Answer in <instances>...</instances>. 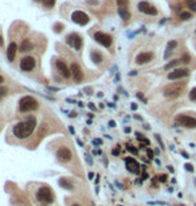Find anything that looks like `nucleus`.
Segmentation results:
<instances>
[{
    "label": "nucleus",
    "mask_w": 196,
    "mask_h": 206,
    "mask_svg": "<svg viewBox=\"0 0 196 206\" xmlns=\"http://www.w3.org/2000/svg\"><path fill=\"white\" fill-rule=\"evenodd\" d=\"M184 167H185V170H187V171H189V173H192V171H194V166H192V165H189V163H187Z\"/></svg>",
    "instance_id": "2f4dec72"
},
{
    "label": "nucleus",
    "mask_w": 196,
    "mask_h": 206,
    "mask_svg": "<svg viewBox=\"0 0 196 206\" xmlns=\"http://www.w3.org/2000/svg\"><path fill=\"white\" fill-rule=\"evenodd\" d=\"M181 62H183V63H189V62H191V56H189L188 54H184V55H183Z\"/></svg>",
    "instance_id": "c756f323"
},
{
    "label": "nucleus",
    "mask_w": 196,
    "mask_h": 206,
    "mask_svg": "<svg viewBox=\"0 0 196 206\" xmlns=\"http://www.w3.org/2000/svg\"><path fill=\"white\" fill-rule=\"evenodd\" d=\"M183 84H172V86H168L164 90V95L167 98H173V96H177L183 90Z\"/></svg>",
    "instance_id": "f8f14e48"
},
{
    "label": "nucleus",
    "mask_w": 196,
    "mask_h": 206,
    "mask_svg": "<svg viewBox=\"0 0 196 206\" xmlns=\"http://www.w3.org/2000/svg\"><path fill=\"white\" fill-rule=\"evenodd\" d=\"M66 42L70 44V46L74 48L75 51H79L81 48H82V38L78 35V34H75V32H73V34H70L66 38Z\"/></svg>",
    "instance_id": "9d476101"
},
{
    "label": "nucleus",
    "mask_w": 196,
    "mask_h": 206,
    "mask_svg": "<svg viewBox=\"0 0 196 206\" xmlns=\"http://www.w3.org/2000/svg\"><path fill=\"white\" fill-rule=\"evenodd\" d=\"M146 154H148V158H149V159H153V151L150 150V149H148V150H146Z\"/></svg>",
    "instance_id": "72a5a7b5"
},
{
    "label": "nucleus",
    "mask_w": 196,
    "mask_h": 206,
    "mask_svg": "<svg viewBox=\"0 0 196 206\" xmlns=\"http://www.w3.org/2000/svg\"><path fill=\"white\" fill-rule=\"evenodd\" d=\"M137 108V104H132V110H136Z\"/></svg>",
    "instance_id": "8fccbe9b"
},
{
    "label": "nucleus",
    "mask_w": 196,
    "mask_h": 206,
    "mask_svg": "<svg viewBox=\"0 0 196 206\" xmlns=\"http://www.w3.org/2000/svg\"><path fill=\"white\" fill-rule=\"evenodd\" d=\"M36 200L43 205H50L54 202V193L48 186H42L36 191Z\"/></svg>",
    "instance_id": "7ed1b4c3"
},
{
    "label": "nucleus",
    "mask_w": 196,
    "mask_h": 206,
    "mask_svg": "<svg viewBox=\"0 0 196 206\" xmlns=\"http://www.w3.org/2000/svg\"><path fill=\"white\" fill-rule=\"evenodd\" d=\"M7 94H8V88L4 86H0V100H2Z\"/></svg>",
    "instance_id": "a878e982"
},
{
    "label": "nucleus",
    "mask_w": 196,
    "mask_h": 206,
    "mask_svg": "<svg viewBox=\"0 0 196 206\" xmlns=\"http://www.w3.org/2000/svg\"><path fill=\"white\" fill-rule=\"evenodd\" d=\"M179 63H180V60H173V62H171V63H168V64H167V66H165V70L168 71V70H171V68L176 67Z\"/></svg>",
    "instance_id": "b1692460"
},
{
    "label": "nucleus",
    "mask_w": 196,
    "mask_h": 206,
    "mask_svg": "<svg viewBox=\"0 0 196 206\" xmlns=\"http://www.w3.org/2000/svg\"><path fill=\"white\" fill-rule=\"evenodd\" d=\"M137 8H138V11L142 12V14H145V15H150V16L157 15L156 7H153L152 4L148 3V2H140L137 4Z\"/></svg>",
    "instance_id": "1a4fd4ad"
},
{
    "label": "nucleus",
    "mask_w": 196,
    "mask_h": 206,
    "mask_svg": "<svg viewBox=\"0 0 196 206\" xmlns=\"http://www.w3.org/2000/svg\"><path fill=\"white\" fill-rule=\"evenodd\" d=\"M148 178V174H146V173H144V174H142V179H146Z\"/></svg>",
    "instance_id": "37998d69"
},
{
    "label": "nucleus",
    "mask_w": 196,
    "mask_h": 206,
    "mask_svg": "<svg viewBox=\"0 0 196 206\" xmlns=\"http://www.w3.org/2000/svg\"><path fill=\"white\" fill-rule=\"evenodd\" d=\"M69 130H70L71 134H74V128H73V127H69Z\"/></svg>",
    "instance_id": "de8ad7c7"
},
{
    "label": "nucleus",
    "mask_w": 196,
    "mask_h": 206,
    "mask_svg": "<svg viewBox=\"0 0 196 206\" xmlns=\"http://www.w3.org/2000/svg\"><path fill=\"white\" fill-rule=\"evenodd\" d=\"M16 51H18V46H16L15 42H12L10 46H8V48H7V59L10 60V62H14Z\"/></svg>",
    "instance_id": "f3484780"
},
{
    "label": "nucleus",
    "mask_w": 196,
    "mask_h": 206,
    "mask_svg": "<svg viewBox=\"0 0 196 206\" xmlns=\"http://www.w3.org/2000/svg\"><path fill=\"white\" fill-rule=\"evenodd\" d=\"M181 155H183V157H184V158H187V159H188V158H189V155H188V154H187V153H184V151H183V153H181Z\"/></svg>",
    "instance_id": "58836bf2"
},
{
    "label": "nucleus",
    "mask_w": 196,
    "mask_h": 206,
    "mask_svg": "<svg viewBox=\"0 0 196 206\" xmlns=\"http://www.w3.org/2000/svg\"><path fill=\"white\" fill-rule=\"evenodd\" d=\"M136 137H137V139L140 141V142H142V143H145V145H150V142H149V139H146L144 135L142 134H140V132H136Z\"/></svg>",
    "instance_id": "5701e85b"
},
{
    "label": "nucleus",
    "mask_w": 196,
    "mask_h": 206,
    "mask_svg": "<svg viewBox=\"0 0 196 206\" xmlns=\"http://www.w3.org/2000/svg\"><path fill=\"white\" fill-rule=\"evenodd\" d=\"M70 71H71L73 79H74L75 83H81L83 80V72H82V70H81V67H79L78 63H73Z\"/></svg>",
    "instance_id": "4468645a"
},
{
    "label": "nucleus",
    "mask_w": 196,
    "mask_h": 206,
    "mask_svg": "<svg viewBox=\"0 0 196 206\" xmlns=\"http://www.w3.org/2000/svg\"><path fill=\"white\" fill-rule=\"evenodd\" d=\"M168 170H169L171 173H173V167H172V166H168Z\"/></svg>",
    "instance_id": "49530a36"
},
{
    "label": "nucleus",
    "mask_w": 196,
    "mask_h": 206,
    "mask_svg": "<svg viewBox=\"0 0 196 206\" xmlns=\"http://www.w3.org/2000/svg\"><path fill=\"white\" fill-rule=\"evenodd\" d=\"M180 19L181 20H188V19H191V14H189V12H181Z\"/></svg>",
    "instance_id": "bb28decb"
},
{
    "label": "nucleus",
    "mask_w": 196,
    "mask_h": 206,
    "mask_svg": "<svg viewBox=\"0 0 196 206\" xmlns=\"http://www.w3.org/2000/svg\"><path fill=\"white\" fill-rule=\"evenodd\" d=\"M156 139H157L158 145H160V147H161V149H164V145H163V141H161V138H160V135H157V134H156Z\"/></svg>",
    "instance_id": "473e14b6"
},
{
    "label": "nucleus",
    "mask_w": 196,
    "mask_h": 206,
    "mask_svg": "<svg viewBox=\"0 0 196 206\" xmlns=\"http://www.w3.org/2000/svg\"><path fill=\"white\" fill-rule=\"evenodd\" d=\"M90 58H91V60L96 64H101L102 62H104V56H102V54H101V52H98V51H91Z\"/></svg>",
    "instance_id": "6ab92c4d"
},
{
    "label": "nucleus",
    "mask_w": 196,
    "mask_h": 206,
    "mask_svg": "<svg viewBox=\"0 0 196 206\" xmlns=\"http://www.w3.org/2000/svg\"><path fill=\"white\" fill-rule=\"evenodd\" d=\"M89 107H90L91 110H94V108H96V107H94V104H93V103H90V104H89Z\"/></svg>",
    "instance_id": "c03bdc74"
},
{
    "label": "nucleus",
    "mask_w": 196,
    "mask_h": 206,
    "mask_svg": "<svg viewBox=\"0 0 196 206\" xmlns=\"http://www.w3.org/2000/svg\"><path fill=\"white\" fill-rule=\"evenodd\" d=\"M117 4L120 8H126L129 6V0H117Z\"/></svg>",
    "instance_id": "393cba45"
},
{
    "label": "nucleus",
    "mask_w": 196,
    "mask_h": 206,
    "mask_svg": "<svg viewBox=\"0 0 196 206\" xmlns=\"http://www.w3.org/2000/svg\"><path fill=\"white\" fill-rule=\"evenodd\" d=\"M189 75V70L188 68H176V70L171 71L168 74V79L169 80H176V79H181Z\"/></svg>",
    "instance_id": "9b49d317"
},
{
    "label": "nucleus",
    "mask_w": 196,
    "mask_h": 206,
    "mask_svg": "<svg viewBox=\"0 0 196 206\" xmlns=\"http://www.w3.org/2000/svg\"><path fill=\"white\" fill-rule=\"evenodd\" d=\"M59 186L66 189V190H73V183L67 178H60L59 179Z\"/></svg>",
    "instance_id": "aec40b11"
},
{
    "label": "nucleus",
    "mask_w": 196,
    "mask_h": 206,
    "mask_svg": "<svg viewBox=\"0 0 196 206\" xmlns=\"http://www.w3.org/2000/svg\"><path fill=\"white\" fill-rule=\"evenodd\" d=\"M109 126H110V127H114V126H116V123H114L113 120H110V122H109Z\"/></svg>",
    "instance_id": "79ce46f5"
},
{
    "label": "nucleus",
    "mask_w": 196,
    "mask_h": 206,
    "mask_svg": "<svg viewBox=\"0 0 196 206\" xmlns=\"http://www.w3.org/2000/svg\"><path fill=\"white\" fill-rule=\"evenodd\" d=\"M71 206H79V205H77V204H74V205H71Z\"/></svg>",
    "instance_id": "3c124183"
},
{
    "label": "nucleus",
    "mask_w": 196,
    "mask_h": 206,
    "mask_svg": "<svg viewBox=\"0 0 196 206\" xmlns=\"http://www.w3.org/2000/svg\"><path fill=\"white\" fill-rule=\"evenodd\" d=\"M158 181H160V182H165V181H167V175L165 174H161L160 177H158Z\"/></svg>",
    "instance_id": "f704fd0d"
},
{
    "label": "nucleus",
    "mask_w": 196,
    "mask_h": 206,
    "mask_svg": "<svg viewBox=\"0 0 196 206\" xmlns=\"http://www.w3.org/2000/svg\"><path fill=\"white\" fill-rule=\"evenodd\" d=\"M35 66H36V60L34 56H24V58L20 60V64H19L20 70L24 72H31L35 68Z\"/></svg>",
    "instance_id": "423d86ee"
},
{
    "label": "nucleus",
    "mask_w": 196,
    "mask_h": 206,
    "mask_svg": "<svg viewBox=\"0 0 196 206\" xmlns=\"http://www.w3.org/2000/svg\"><path fill=\"white\" fill-rule=\"evenodd\" d=\"M176 122H177V124H180V126H183V127H187V128H195L196 127V118L189 116V115H185V114L177 115Z\"/></svg>",
    "instance_id": "39448f33"
},
{
    "label": "nucleus",
    "mask_w": 196,
    "mask_h": 206,
    "mask_svg": "<svg viewBox=\"0 0 196 206\" xmlns=\"http://www.w3.org/2000/svg\"><path fill=\"white\" fill-rule=\"evenodd\" d=\"M93 177H94V174H93V173H89V178L93 179Z\"/></svg>",
    "instance_id": "a18cd8bd"
},
{
    "label": "nucleus",
    "mask_w": 196,
    "mask_h": 206,
    "mask_svg": "<svg viewBox=\"0 0 196 206\" xmlns=\"http://www.w3.org/2000/svg\"><path fill=\"white\" fill-rule=\"evenodd\" d=\"M125 166H126V170L130 171L132 174H138L140 173V165L134 158L129 157V158L125 159Z\"/></svg>",
    "instance_id": "ddd939ff"
},
{
    "label": "nucleus",
    "mask_w": 196,
    "mask_h": 206,
    "mask_svg": "<svg viewBox=\"0 0 196 206\" xmlns=\"http://www.w3.org/2000/svg\"><path fill=\"white\" fill-rule=\"evenodd\" d=\"M71 20L77 24H79V26H85V24L89 23V20H90V18H89L87 14H85L83 11H74L71 14Z\"/></svg>",
    "instance_id": "0eeeda50"
},
{
    "label": "nucleus",
    "mask_w": 196,
    "mask_h": 206,
    "mask_svg": "<svg viewBox=\"0 0 196 206\" xmlns=\"http://www.w3.org/2000/svg\"><path fill=\"white\" fill-rule=\"evenodd\" d=\"M120 154V150H118V149H114L113 150V155H118Z\"/></svg>",
    "instance_id": "e433bc0d"
},
{
    "label": "nucleus",
    "mask_w": 196,
    "mask_h": 206,
    "mask_svg": "<svg viewBox=\"0 0 196 206\" xmlns=\"http://www.w3.org/2000/svg\"><path fill=\"white\" fill-rule=\"evenodd\" d=\"M93 38H94L96 42H98L100 44H102V46L106 47V48H110V47H112V44H113V38H112V35L105 34V32L97 31V32H94Z\"/></svg>",
    "instance_id": "20e7f679"
},
{
    "label": "nucleus",
    "mask_w": 196,
    "mask_h": 206,
    "mask_svg": "<svg viewBox=\"0 0 196 206\" xmlns=\"http://www.w3.org/2000/svg\"><path fill=\"white\" fill-rule=\"evenodd\" d=\"M55 67H56L58 72L63 76V78H66V79H67V78H70L71 71L69 70V67L66 66V63H65L63 60H56V62H55Z\"/></svg>",
    "instance_id": "2eb2a0df"
},
{
    "label": "nucleus",
    "mask_w": 196,
    "mask_h": 206,
    "mask_svg": "<svg viewBox=\"0 0 196 206\" xmlns=\"http://www.w3.org/2000/svg\"><path fill=\"white\" fill-rule=\"evenodd\" d=\"M56 158H58L59 162L67 163V162H70L73 158V153L69 147H60V149H58V151H56Z\"/></svg>",
    "instance_id": "6e6552de"
},
{
    "label": "nucleus",
    "mask_w": 196,
    "mask_h": 206,
    "mask_svg": "<svg viewBox=\"0 0 196 206\" xmlns=\"http://www.w3.org/2000/svg\"><path fill=\"white\" fill-rule=\"evenodd\" d=\"M152 59H153V54H152V52H141V54L137 55L136 63L137 64H145V63H149Z\"/></svg>",
    "instance_id": "dca6fc26"
},
{
    "label": "nucleus",
    "mask_w": 196,
    "mask_h": 206,
    "mask_svg": "<svg viewBox=\"0 0 196 206\" xmlns=\"http://www.w3.org/2000/svg\"><path fill=\"white\" fill-rule=\"evenodd\" d=\"M43 3L46 4L47 7H52V6H54V3H55V0H43Z\"/></svg>",
    "instance_id": "7c9ffc66"
},
{
    "label": "nucleus",
    "mask_w": 196,
    "mask_h": 206,
    "mask_svg": "<svg viewBox=\"0 0 196 206\" xmlns=\"http://www.w3.org/2000/svg\"><path fill=\"white\" fill-rule=\"evenodd\" d=\"M126 150L130 151L132 154H137V153H138L137 149H136V147H133V146H130V145H128V146H126Z\"/></svg>",
    "instance_id": "c85d7f7f"
},
{
    "label": "nucleus",
    "mask_w": 196,
    "mask_h": 206,
    "mask_svg": "<svg viewBox=\"0 0 196 206\" xmlns=\"http://www.w3.org/2000/svg\"><path fill=\"white\" fill-rule=\"evenodd\" d=\"M189 99L194 100V102H196V87L191 90V92H189Z\"/></svg>",
    "instance_id": "cd10ccee"
},
{
    "label": "nucleus",
    "mask_w": 196,
    "mask_h": 206,
    "mask_svg": "<svg viewBox=\"0 0 196 206\" xmlns=\"http://www.w3.org/2000/svg\"><path fill=\"white\" fill-rule=\"evenodd\" d=\"M137 96H138V98H140V99L142 100V102H146V100H145V98H144V96H142V95L140 94V92H138V94H137Z\"/></svg>",
    "instance_id": "c9c22d12"
},
{
    "label": "nucleus",
    "mask_w": 196,
    "mask_h": 206,
    "mask_svg": "<svg viewBox=\"0 0 196 206\" xmlns=\"http://www.w3.org/2000/svg\"><path fill=\"white\" fill-rule=\"evenodd\" d=\"M39 107V103L34 96H30V95H26L23 96L22 99L19 100V112H30V111H35L36 108Z\"/></svg>",
    "instance_id": "f03ea898"
},
{
    "label": "nucleus",
    "mask_w": 196,
    "mask_h": 206,
    "mask_svg": "<svg viewBox=\"0 0 196 206\" xmlns=\"http://www.w3.org/2000/svg\"><path fill=\"white\" fill-rule=\"evenodd\" d=\"M47 90H50V91H58V88H55V87H47Z\"/></svg>",
    "instance_id": "ea45409f"
},
{
    "label": "nucleus",
    "mask_w": 196,
    "mask_h": 206,
    "mask_svg": "<svg viewBox=\"0 0 196 206\" xmlns=\"http://www.w3.org/2000/svg\"><path fill=\"white\" fill-rule=\"evenodd\" d=\"M185 4L191 11H196V0H185Z\"/></svg>",
    "instance_id": "4be33fe9"
},
{
    "label": "nucleus",
    "mask_w": 196,
    "mask_h": 206,
    "mask_svg": "<svg viewBox=\"0 0 196 206\" xmlns=\"http://www.w3.org/2000/svg\"><path fill=\"white\" fill-rule=\"evenodd\" d=\"M86 161H87V163H89V165H91V163H93V161H91L90 157H86Z\"/></svg>",
    "instance_id": "4c0bfd02"
},
{
    "label": "nucleus",
    "mask_w": 196,
    "mask_h": 206,
    "mask_svg": "<svg viewBox=\"0 0 196 206\" xmlns=\"http://www.w3.org/2000/svg\"><path fill=\"white\" fill-rule=\"evenodd\" d=\"M96 143H97V145H101L102 141H101V139H94V145H96Z\"/></svg>",
    "instance_id": "a19ab883"
},
{
    "label": "nucleus",
    "mask_w": 196,
    "mask_h": 206,
    "mask_svg": "<svg viewBox=\"0 0 196 206\" xmlns=\"http://www.w3.org/2000/svg\"><path fill=\"white\" fill-rule=\"evenodd\" d=\"M118 15L122 18V20H129L130 18V12L128 11V8H118Z\"/></svg>",
    "instance_id": "412c9836"
},
{
    "label": "nucleus",
    "mask_w": 196,
    "mask_h": 206,
    "mask_svg": "<svg viewBox=\"0 0 196 206\" xmlns=\"http://www.w3.org/2000/svg\"><path fill=\"white\" fill-rule=\"evenodd\" d=\"M177 206H184V205H177Z\"/></svg>",
    "instance_id": "603ef678"
},
{
    "label": "nucleus",
    "mask_w": 196,
    "mask_h": 206,
    "mask_svg": "<svg viewBox=\"0 0 196 206\" xmlns=\"http://www.w3.org/2000/svg\"><path fill=\"white\" fill-rule=\"evenodd\" d=\"M3 82H4V78H3V76H2V75H0V84H2Z\"/></svg>",
    "instance_id": "09e8293b"
},
{
    "label": "nucleus",
    "mask_w": 196,
    "mask_h": 206,
    "mask_svg": "<svg viewBox=\"0 0 196 206\" xmlns=\"http://www.w3.org/2000/svg\"><path fill=\"white\" fill-rule=\"evenodd\" d=\"M36 127V119L35 116H28L27 119H24L23 122L16 123L14 128H12V134L18 139H27L28 137L32 135Z\"/></svg>",
    "instance_id": "f257e3e1"
},
{
    "label": "nucleus",
    "mask_w": 196,
    "mask_h": 206,
    "mask_svg": "<svg viewBox=\"0 0 196 206\" xmlns=\"http://www.w3.org/2000/svg\"><path fill=\"white\" fill-rule=\"evenodd\" d=\"M32 48H34V46H32L31 40H28V39H24L23 42L20 43V47H19V50H20V52H28V51H31Z\"/></svg>",
    "instance_id": "a211bd4d"
}]
</instances>
